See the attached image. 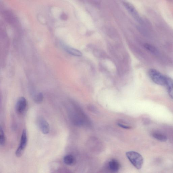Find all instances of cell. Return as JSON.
<instances>
[{
  "label": "cell",
  "instance_id": "9c48e42d",
  "mask_svg": "<svg viewBox=\"0 0 173 173\" xmlns=\"http://www.w3.org/2000/svg\"><path fill=\"white\" fill-rule=\"evenodd\" d=\"M152 136L154 138L161 142H165L167 140V137L163 134L154 131L152 134Z\"/></svg>",
  "mask_w": 173,
  "mask_h": 173
},
{
  "label": "cell",
  "instance_id": "2e32d148",
  "mask_svg": "<svg viewBox=\"0 0 173 173\" xmlns=\"http://www.w3.org/2000/svg\"><path fill=\"white\" fill-rule=\"evenodd\" d=\"M61 18L62 20H65L67 19V16L65 14H63L61 16Z\"/></svg>",
  "mask_w": 173,
  "mask_h": 173
},
{
  "label": "cell",
  "instance_id": "8fae6325",
  "mask_svg": "<svg viewBox=\"0 0 173 173\" xmlns=\"http://www.w3.org/2000/svg\"><path fill=\"white\" fill-rule=\"evenodd\" d=\"M66 50L69 54L73 56L80 57L82 56V54L81 52L75 48L71 47H67Z\"/></svg>",
  "mask_w": 173,
  "mask_h": 173
},
{
  "label": "cell",
  "instance_id": "e0dca14e",
  "mask_svg": "<svg viewBox=\"0 0 173 173\" xmlns=\"http://www.w3.org/2000/svg\"><path fill=\"white\" fill-rule=\"evenodd\" d=\"M169 1H173V0H169Z\"/></svg>",
  "mask_w": 173,
  "mask_h": 173
},
{
  "label": "cell",
  "instance_id": "ba28073f",
  "mask_svg": "<svg viewBox=\"0 0 173 173\" xmlns=\"http://www.w3.org/2000/svg\"><path fill=\"white\" fill-rule=\"evenodd\" d=\"M165 86L167 87L168 94L170 98L173 99V79L166 76Z\"/></svg>",
  "mask_w": 173,
  "mask_h": 173
},
{
  "label": "cell",
  "instance_id": "52a82bcc",
  "mask_svg": "<svg viewBox=\"0 0 173 173\" xmlns=\"http://www.w3.org/2000/svg\"><path fill=\"white\" fill-rule=\"evenodd\" d=\"M108 167L112 172H117L120 168V164L118 161L116 159H112L108 163Z\"/></svg>",
  "mask_w": 173,
  "mask_h": 173
},
{
  "label": "cell",
  "instance_id": "8992f818",
  "mask_svg": "<svg viewBox=\"0 0 173 173\" xmlns=\"http://www.w3.org/2000/svg\"><path fill=\"white\" fill-rule=\"evenodd\" d=\"M37 123L39 128L44 134H47L49 133L50 130L49 124L45 119L43 117H39Z\"/></svg>",
  "mask_w": 173,
  "mask_h": 173
},
{
  "label": "cell",
  "instance_id": "9a60e30c",
  "mask_svg": "<svg viewBox=\"0 0 173 173\" xmlns=\"http://www.w3.org/2000/svg\"><path fill=\"white\" fill-rule=\"evenodd\" d=\"M118 125L121 127L126 129H129L131 128V127L125 126L121 123H118Z\"/></svg>",
  "mask_w": 173,
  "mask_h": 173
},
{
  "label": "cell",
  "instance_id": "6da1fadb",
  "mask_svg": "<svg viewBox=\"0 0 173 173\" xmlns=\"http://www.w3.org/2000/svg\"><path fill=\"white\" fill-rule=\"evenodd\" d=\"M129 160L134 167L138 169H141L143 163L144 158L141 154L135 151H129L126 154Z\"/></svg>",
  "mask_w": 173,
  "mask_h": 173
},
{
  "label": "cell",
  "instance_id": "4fadbf2b",
  "mask_svg": "<svg viewBox=\"0 0 173 173\" xmlns=\"http://www.w3.org/2000/svg\"><path fill=\"white\" fill-rule=\"evenodd\" d=\"M144 47L146 50L151 52L154 53V54H157L158 52L157 50L155 47L153 45L149 44H145L144 45Z\"/></svg>",
  "mask_w": 173,
  "mask_h": 173
},
{
  "label": "cell",
  "instance_id": "5bb4252c",
  "mask_svg": "<svg viewBox=\"0 0 173 173\" xmlns=\"http://www.w3.org/2000/svg\"><path fill=\"white\" fill-rule=\"evenodd\" d=\"M43 99V94L39 93L37 94L34 98V102L37 103H40L42 102Z\"/></svg>",
  "mask_w": 173,
  "mask_h": 173
},
{
  "label": "cell",
  "instance_id": "7c38bea8",
  "mask_svg": "<svg viewBox=\"0 0 173 173\" xmlns=\"http://www.w3.org/2000/svg\"><path fill=\"white\" fill-rule=\"evenodd\" d=\"M6 143V138L4 131L2 127L0 128V144L1 146H4Z\"/></svg>",
  "mask_w": 173,
  "mask_h": 173
},
{
  "label": "cell",
  "instance_id": "30bf717a",
  "mask_svg": "<svg viewBox=\"0 0 173 173\" xmlns=\"http://www.w3.org/2000/svg\"><path fill=\"white\" fill-rule=\"evenodd\" d=\"M64 162L67 165H72L75 162L74 157L71 154H68L64 156L63 159Z\"/></svg>",
  "mask_w": 173,
  "mask_h": 173
},
{
  "label": "cell",
  "instance_id": "7a4b0ae2",
  "mask_svg": "<svg viewBox=\"0 0 173 173\" xmlns=\"http://www.w3.org/2000/svg\"><path fill=\"white\" fill-rule=\"evenodd\" d=\"M149 75L152 81L156 84L165 86L166 76L163 75L159 71L155 69H150L149 71Z\"/></svg>",
  "mask_w": 173,
  "mask_h": 173
},
{
  "label": "cell",
  "instance_id": "3957f363",
  "mask_svg": "<svg viewBox=\"0 0 173 173\" xmlns=\"http://www.w3.org/2000/svg\"><path fill=\"white\" fill-rule=\"evenodd\" d=\"M27 131L24 129L22 131L20 145L15 152L16 156L20 157L24 153V149L27 146Z\"/></svg>",
  "mask_w": 173,
  "mask_h": 173
},
{
  "label": "cell",
  "instance_id": "277c9868",
  "mask_svg": "<svg viewBox=\"0 0 173 173\" xmlns=\"http://www.w3.org/2000/svg\"><path fill=\"white\" fill-rule=\"evenodd\" d=\"M123 4L124 7L132 16V17L134 18L139 23L142 22L141 18L134 6L128 2L126 1L123 2Z\"/></svg>",
  "mask_w": 173,
  "mask_h": 173
},
{
  "label": "cell",
  "instance_id": "5b68a950",
  "mask_svg": "<svg viewBox=\"0 0 173 173\" xmlns=\"http://www.w3.org/2000/svg\"><path fill=\"white\" fill-rule=\"evenodd\" d=\"M27 106V102L24 98L21 97L18 99L16 105V111L17 113L22 114L26 110Z\"/></svg>",
  "mask_w": 173,
  "mask_h": 173
}]
</instances>
